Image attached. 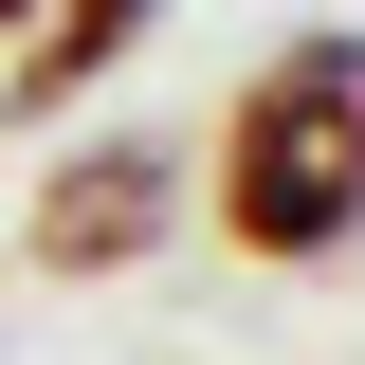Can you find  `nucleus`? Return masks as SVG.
<instances>
[{
    "mask_svg": "<svg viewBox=\"0 0 365 365\" xmlns=\"http://www.w3.org/2000/svg\"><path fill=\"white\" fill-rule=\"evenodd\" d=\"M182 220H201L182 146H165V128H91L73 165H55L37 201H19V256H37L55 292H110V274H146V256H165Z\"/></svg>",
    "mask_w": 365,
    "mask_h": 365,
    "instance_id": "2",
    "label": "nucleus"
},
{
    "mask_svg": "<svg viewBox=\"0 0 365 365\" xmlns=\"http://www.w3.org/2000/svg\"><path fill=\"white\" fill-rule=\"evenodd\" d=\"M182 182H201L220 256H256V274H329V256H365V19L274 37L256 73L220 91V128L182 146Z\"/></svg>",
    "mask_w": 365,
    "mask_h": 365,
    "instance_id": "1",
    "label": "nucleus"
},
{
    "mask_svg": "<svg viewBox=\"0 0 365 365\" xmlns=\"http://www.w3.org/2000/svg\"><path fill=\"white\" fill-rule=\"evenodd\" d=\"M146 37H165V0H0V146L55 128L73 91H110Z\"/></svg>",
    "mask_w": 365,
    "mask_h": 365,
    "instance_id": "3",
    "label": "nucleus"
}]
</instances>
